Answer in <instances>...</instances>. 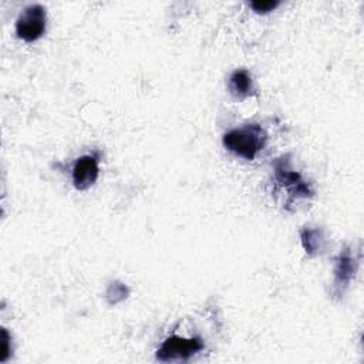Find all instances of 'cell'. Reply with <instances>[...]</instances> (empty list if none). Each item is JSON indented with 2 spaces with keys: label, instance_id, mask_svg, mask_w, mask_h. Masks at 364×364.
I'll return each mask as SVG.
<instances>
[{
  "label": "cell",
  "instance_id": "cell-5",
  "mask_svg": "<svg viewBox=\"0 0 364 364\" xmlns=\"http://www.w3.org/2000/svg\"><path fill=\"white\" fill-rule=\"evenodd\" d=\"M357 267H358V257L354 256V252H351L350 247L343 249L336 257V263L333 269L334 280H333L331 293L334 297H340L344 294L351 279L355 276Z\"/></svg>",
  "mask_w": 364,
  "mask_h": 364
},
{
  "label": "cell",
  "instance_id": "cell-8",
  "mask_svg": "<svg viewBox=\"0 0 364 364\" xmlns=\"http://www.w3.org/2000/svg\"><path fill=\"white\" fill-rule=\"evenodd\" d=\"M300 239H301V245L307 255H316L324 246V236H323V230L320 228L304 226L300 230Z\"/></svg>",
  "mask_w": 364,
  "mask_h": 364
},
{
  "label": "cell",
  "instance_id": "cell-11",
  "mask_svg": "<svg viewBox=\"0 0 364 364\" xmlns=\"http://www.w3.org/2000/svg\"><path fill=\"white\" fill-rule=\"evenodd\" d=\"M1 340H3V353H1V357H0V361L4 363L9 355H10V348H9V343H10V336L7 333L6 328H1Z\"/></svg>",
  "mask_w": 364,
  "mask_h": 364
},
{
  "label": "cell",
  "instance_id": "cell-10",
  "mask_svg": "<svg viewBox=\"0 0 364 364\" xmlns=\"http://www.w3.org/2000/svg\"><path fill=\"white\" fill-rule=\"evenodd\" d=\"M280 4V1L277 0H267V1H262V0H257V1H250V7L256 11V13H269V11H273L277 6Z\"/></svg>",
  "mask_w": 364,
  "mask_h": 364
},
{
  "label": "cell",
  "instance_id": "cell-3",
  "mask_svg": "<svg viewBox=\"0 0 364 364\" xmlns=\"http://www.w3.org/2000/svg\"><path fill=\"white\" fill-rule=\"evenodd\" d=\"M47 26V13L44 6L34 3L21 10L16 20V34L18 38L31 43L38 40Z\"/></svg>",
  "mask_w": 364,
  "mask_h": 364
},
{
  "label": "cell",
  "instance_id": "cell-7",
  "mask_svg": "<svg viewBox=\"0 0 364 364\" xmlns=\"http://www.w3.org/2000/svg\"><path fill=\"white\" fill-rule=\"evenodd\" d=\"M229 91L233 97L243 100L249 95L253 94V82H252V77L249 74L247 70L245 68H239L235 70L230 77H229V82H228Z\"/></svg>",
  "mask_w": 364,
  "mask_h": 364
},
{
  "label": "cell",
  "instance_id": "cell-1",
  "mask_svg": "<svg viewBox=\"0 0 364 364\" xmlns=\"http://www.w3.org/2000/svg\"><path fill=\"white\" fill-rule=\"evenodd\" d=\"M267 134L259 124H246L240 128L228 131L223 135V146L237 156L247 161L255 159L266 144Z\"/></svg>",
  "mask_w": 364,
  "mask_h": 364
},
{
  "label": "cell",
  "instance_id": "cell-9",
  "mask_svg": "<svg viewBox=\"0 0 364 364\" xmlns=\"http://www.w3.org/2000/svg\"><path fill=\"white\" fill-rule=\"evenodd\" d=\"M128 294V289L125 287V284H122L121 282H114L109 284V287L107 289V300L109 304H117L119 301H122Z\"/></svg>",
  "mask_w": 364,
  "mask_h": 364
},
{
  "label": "cell",
  "instance_id": "cell-2",
  "mask_svg": "<svg viewBox=\"0 0 364 364\" xmlns=\"http://www.w3.org/2000/svg\"><path fill=\"white\" fill-rule=\"evenodd\" d=\"M290 155H282L274 159L273 171H274V181L277 186L287 192L290 199L299 198H311L314 191L311 189L310 183L306 182L299 172H296L290 166Z\"/></svg>",
  "mask_w": 364,
  "mask_h": 364
},
{
  "label": "cell",
  "instance_id": "cell-4",
  "mask_svg": "<svg viewBox=\"0 0 364 364\" xmlns=\"http://www.w3.org/2000/svg\"><path fill=\"white\" fill-rule=\"evenodd\" d=\"M203 341L199 337L185 338L181 336L168 337L156 351V360L168 361H186L200 350H203Z\"/></svg>",
  "mask_w": 364,
  "mask_h": 364
},
{
  "label": "cell",
  "instance_id": "cell-6",
  "mask_svg": "<svg viewBox=\"0 0 364 364\" xmlns=\"http://www.w3.org/2000/svg\"><path fill=\"white\" fill-rule=\"evenodd\" d=\"M100 169H98V156L94 154H88V155H82L80 156L74 166H73V172H71V178H73V185L77 191H85L88 188H91L97 178H98Z\"/></svg>",
  "mask_w": 364,
  "mask_h": 364
}]
</instances>
